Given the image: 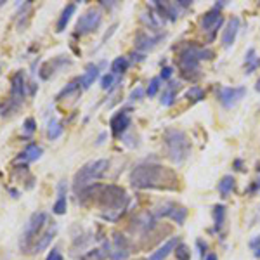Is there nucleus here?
<instances>
[{
  "mask_svg": "<svg viewBox=\"0 0 260 260\" xmlns=\"http://www.w3.org/2000/svg\"><path fill=\"white\" fill-rule=\"evenodd\" d=\"M24 90H26V85H24V75L23 71H18V73L12 77L11 82V101H12V110L19 106L24 99ZM11 110V111H12Z\"/></svg>",
  "mask_w": 260,
  "mask_h": 260,
  "instance_id": "obj_11",
  "label": "nucleus"
},
{
  "mask_svg": "<svg viewBox=\"0 0 260 260\" xmlns=\"http://www.w3.org/2000/svg\"><path fill=\"white\" fill-rule=\"evenodd\" d=\"M179 83L175 82H170L169 85L163 89V94H161V106H172V104L175 103V98H177V90H179Z\"/></svg>",
  "mask_w": 260,
  "mask_h": 260,
  "instance_id": "obj_22",
  "label": "nucleus"
},
{
  "mask_svg": "<svg viewBox=\"0 0 260 260\" xmlns=\"http://www.w3.org/2000/svg\"><path fill=\"white\" fill-rule=\"evenodd\" d=\"M113 83H115V75L113 73H106L103 78H101V89L103 90H111Z\"/></svg>",
  "mask_w": 260,
  "mask_h": 260,
  "instance_id": "obj_35",
  "label": "nucleus"
},
{
  "mask_svg": "<svg viewBox=\"0 0 260 260\" xmlns=\"http://www.w3.org/2000/svg\"><path fill=\"white\" fill-rule=\"evenodd\" d=\"M258 57H257V52H255V49H248V52H246L245 56V73L250 75L253 73L255 70L258 68Z\"/></svg>",
  "mask_w": 260,
  "mask_h": 260,
  "instance_id": "obj_26",
  "label": "nucleus"
},
{
  "mask_svg": "<svg viewBox=\"0 0 260 260\" xmlns=\"http://www.w3.org/2000/svg\"><path fill=\"white\" fill-rule=\"evenodd\" d=\"M172 75H174V70H172L170 66H163L161 73H160V78H163V80H170Z\"/></svg>",
  "mask_w": 260,
  "mask_h": 260,
  "instance_id": "obj_37",
  "label": "nucleus"
},
{
  "mask_svg": "<svg viewBox=\"0 0 260 260\" xmlns=\"http://www.w3.org/2000/svg\"><path fill=\"white\" fill-rule=\"evenodd\" d=\"M75 11H77V6H75V4H68V6H66L64 9H62L59 19H57V24H56V31L61 33V31L66 30V26H68L71 16L75 14Z\"/></svg>",
  "mask_w": 260,
  "mask_h": 260,
  "instance_id": "obj_23",
  "label": "nucleus"
},
{
  "mask_svg": "<svg viewBox=\"0 0 260 260\" xmlns=\"http://www.w3.org/2000/svg\"><path fill=\"white\" fill-rule=\"evenodd\" d=\"M66 208H68V201H66V186H64V182H61L59 192H57V201L54 203L52 212L56 213V215H64Z\"/></svg>",
  "mask_w": 260,
  "mask_h": 260,
  "instance_id": "obj_24",
  "label": "nucleus"
},
{
  "mask_svg": "<svg viewBox=\"0 0 260 260\" xmlns=\"http://www.w3.org/2000/svg\"><path fill=\"white\" fill-rule=\"evenodd\" d=\"M255 90H257V92H260V78H258V80H257V83H255Z\"/></svg>",
  "mask_w": 260,
  "mask_h": 260,
  "instance_id": "obj_44",
  "label": "nucleus"
},
{
  "mask_svg": "<svg viewBox=\"0 0 260 260\" xmlns=\"http://www.w3.org/2000/svg\"><path fill=\"white\" fill-rule=\"evenodd\" d=\"M213 50L207 47H200L196 44H186L179 50L177 56V66L182 75V78L189 82H196L201 77V61H210L213 59Z\"/></svg>",
  "mask_w": 260,
  "mask_h": 260,
  "instance_id": "obj_3",
  "label": "nucleus"
},
{
  "mask_svg": "<svg viewBox=\"0 0 260 260\" xmlns=\"http://www.w3.org/2000/svg\"><path fill=\"white\" fill-rule=\"evenodd\" d=\"M108 167H110V161L108 160H94V161H89L87 165H83L80 170L77 172L73 179V189L75 192H82L85 187L92 186L94 180H98L106 174Z\"/></svg>",
  "mask_w": 260,
  "mask_h": 260,
  "instance_id": "obj_5",
  "label": "nucleus"
},
{
  "mask_svg": "<svg viewBox=\"0 0 260 260\" xmlns=\"http://www.w3.org/2000/svg\"><path fill=\"white\" fill-rule=\"evenodd\" d=\"M201 260H217V255H215V253H212V251H208V253L205 255V257L201 258Z\"/></svg>",
  "mask_w": 260,
  "mask_h": 260,
  "instance_id": "obj_42",
  "label": "nucleus"
},
{
  "mask_svg": "<svg viewBox=\"0 0 260 260\" xmlns=\"http://www.w3.org/2000/svg\"><path fill=\"white\" fill-rule=\"evenodd\" d=\"M62 125L57 121L56 118H52L49 121V127H47V136H49V139H59V137L62 136Z\"/></svg>",
  "mask_w": 260,
  "mask_h": 260,
  "instance_id": "obj_29",
  "label": "nucleus"
},
{
  "mask_svg": "<svg viewBox=\"0 0 260 260\" xmlns=\"http://www.w3.org/2000/svg\"><path fill=\"white\" fill-rule=\"evenodd\" d=\"M42 153H44V149H42L39 144H28L23 153L16 158V161L18 163H31L35 160H39V158L42 156Z\"/></svg>",
  "mask_w": 260,
  "mask_h": 260,
  "instance_id": "obj_17",
  "label": "nucleus"
},
{
  "mask_svg": "<svg viewBox=\"0 0 260 260\" xmlns=\"http://www.w3.org/2000/svg\"><path fill=\"white\" fill-rule=\"evenodd\" d=\"M179 6L182 9H187V7H191V0H179Z\"/></svg>",
  "mask_w": 260,
  "mask_h": 260,
  "instance_id": "obj_41",
  "label": "nucleus"
},
{
  "mask_svg": "<svg viewBox=\"0 0 260 260\" xmlns=\"http://www.w3.org/2000/svg\"><path fill=\"white\" fill-rule=\"evenodd\" d=\"M45 222H47V213L45 212H35L33 215L30 217L28 224L24 225V231H23V236H21V250L28 251V250H33V241L39 238L40 231L44 229Z\"/></svg>",
  "mask_w": 260,
  "mask_h": 260,
  "instance_id": "obj_6",
  "label": "nucleus"
},
{
  "mask_svg": "<svg viewBox=\"0 0 260 260\" xmlns=\"http://www.w3.org/2000/svg\"><path fill=\"white\" fill-rule=\"evenodd\" d=\"M78 201L83 205L92 201V203H95L103 210L104 220L115 222L127 210L130 198L123 187L115 186V184H110V186L94 184V186H89L82 192H78Z\"/></svg>",
  "mask_w": 260,
  "mask_h": 260,
  "instance_id": "obj_1",
  "label": "nucleus"
},
{
  "mask_svg": "<svg viewBox=\"0 0 260 260\" xmlns=\"http://www.w3.org/2000/svg\"><path fill=\"white\" fill-rule=\"evenodd\" d=\"M234 167H236V170H243V161L236 160V161H234Z\"/></svg>",
  "mask_w": 260,
  "mask_h": 260,
  "instance_id": "obj_43",
  "label": "nucleus"
},
{
  "mask_svg": "<svg viewBox=\"0 0 260 260\" xmlns=\"http://www.w3.org/2000/svg\"><path fill=\"white\" fill-rule=\"evenodd\" d=\"M144 94H146V90L142 89V87H137V89L132 90V94H130V101H139V99H142Z\"/></svg>",
  "mask_w": 260,
  "mask_h": 260,
  "instance_id": "obj_36",
  "label": "nucleus"
},
{
  "mask_svg": "<svg viewBox=\"0 0 260 260\" xmlns=\"http://www.w3.org/2000/svg\"><path fill=\"white\" fill-rule=\"evenodd\" d=\"M245 95H246L245 87H219L217 89V99L228 110L236 106Z\"/></svg>",
  "mask_w": 260,
  "mask_h": 260,
  "instance_id": "obj_10",
  "label": "nucleus"
},
{
  "mask_svg": "<svg viewBox=\"0 0 260 260\" xmlns=\"http://www.w3.org/2000/svg\"><path fill=\"white\" fill-rule=\"evenodd\" d=\"M225 222V207L224 205H215L213 207V225H215V231H220L224 228Z\"/></svg>",
  "mask_w": 260,
  "mask_h": 260,
  "instance_id": "obj_27",
  "label": "nucleus"
},
{
  "mask_svg": "<svg viewBox=\"0 0 260 260\" xmlns=\"http://www.w3.org/2000/svg\"><path fill=\"white\" fill-rule=\"evenodd\" d=\"M234 187H236V179H234L233 175H224V177L219 180L217 189H219L222 198H229V194L234 191Z\"/></svg>",
  "mask_w": 260,
  "mask_h": 260,
  "instance_id": "obj_25",
  "label": "nucleus"
},
{
  "mask_svg": "<svg viewBox=\"0 0 260 260\" xmlns=\"http://www.w3.org/2000/svg\"><path fill=\"white\" fill-rule=\"evenodd\" d=\"M201 24V30L205 33H208V40H213L217 35V31H219V28L224 24V18H222V12L220 9H217V7H213L208 12H205L203 18L200 21Z\"/></svg>",
  "mask_w": 260,
  "mask_h": 260,
  "instance_id": "obj_9",
  "label": "nucleus"
},
{
  "mask_svg": "<svg viewBox=\"0 0 260 260\" xmlns=\"http://www.w3.org/2000/svg\"><path fill=\"white\" fill-rule=\"evenodd\" d=\"M57 233V225H50V228L45 231L44 234H42V238H39V241L33 245V253H40V251H44L47 246L50 245V241H52V238L56 236Z\"/></svg>",
  "mask_w": 260,
  "mask_h": 260,
  "instance_id": "obj_20",
  "label": "nucleus"
},
{
  "mask_svg": "<svg viewBox=\"0 0 260 260\" xmlns=\"http://www.w3.org/2000/svg\"><path fill=\"white\" fill-rule=\"evenodd\" d=\"M240 26H241L240 18H231L228 21L224 31H222V45H224L225 49H229L231 45L236 42V37H238V31H240Z\"/></svg>",
  "mask_w": 260,
  "mask_h": 260,
  "instance_id": "obj_14",
  "label": "nucleus"
},
{
  "mask_svg": "<svg viewBox=\"0 0 260 260\" xmlns=\"http://www.w3.org/2000/svg\"><path fill=\"white\" fill-rule=\"evenodd\" d=\"M175 257L177 260H191V250L187 245H184V243H179V246L175 248Z\"/></svg>",
  "mask_w": 260,
  "mask_h": 260,
  "instance_id": "obj_32",
  "label": "nucleus"
},
{
  "mask_svg": "<svg viewBox=\"0 0 260 260\" xmlns=\"http://www.w3.org/2000/svg\"><path fill=\"white\" fill-rule=\"evenodd\" d=\"M98 77H99V66H98V64H94V62L87 64V66H85V73H83L82 77H80V85H82V89H83V90L89 89L92 83L98 80Z\"/></svg>",
  "mask_w": 260,
  "mask_h": 260,
  "instance_id": "obj_19",
  "label": "nucleus"
},
{
  "mask_svg": "<svg viewBox=\"0 0 260 260\" xmlns=\"http://www.w3.org/2000/svg\"><path fill=\"white\" fill-rule=\"evenodd\" d=\"M110 127H111L113 137H120L121 134L130 127V111L121 110L118 113H115L110 120Z\"/></svg>",
  "mask_w": 260,
  "mask_h": 260,
  "instance_id": "obj_12",
  "label": "nucleus"
},
{
  "mask_svg": "<svg viewBox=\"0 0 260 260\" xmlns=\"http://www.w3.org/2000/svg\"><path fill=\"white\" fill-rule=\"evenodd\" d=\"M179 243H180L179 238H175V236L170 238V240H167L156 251H153L148 260H165L172 251H175V248L179 246Z\"/></svg>",
  "mask_w": 260,
  "mask_h": 260,
  "instance_id": "obj_15",
  "label": "nucleus"
},
{
  "mask_svg": "<svg viewBox=\"0 0 260 260\" xmlns=\"http://www.w3.org/2000/svg\"><path fill=\"white\" fill-rule=\"evenodd\" d=\"M160 83H161V78H160V77L151 78V82H149L148 89H146V94H148L149 98H154V95L158 94V90H160Z\"/></svg>",
  "mask_w": 260,
  "mask_h": 260,
  "instance_id": "obj_33",
  "label": "nucleus"
},
{
  "mask_svg": "<svg viewBox=\"0 0 260 260\" xmlns=\"http://www.w3.org/2000/svg\"><path fill=\"white\" fill-rule=\"evenodd\" d=\"M257 170L260 172V163H258V165H257Z\"/></svg>",
  "mask_w": 260,
  "mask_h": 260,
  "instance_id": "obj_45",
  "label": "nucleus"
},
{
  "mask_svg": "<svg viewBox=\"0 0 260 260\" xmlns=\"http://www.w3.org/2000/svg\"><path fill=\"white\" fill-rule=\"evenodd\" d=\"M37 130V123H35V118H26L23 123V136L24 137H30L35 134Z\"/></svg>",
  "mask_w": 260,
  "mask_h": 260,
  "instance_id": "obj_34",
  "label": "nucleus"
},
{
  "mask_svg": "<svg viewBox=\"0 0 260 260\" xmlns=\"http://www.w3.org/2000/svg\"><path fill=\"white\" fill-rule=\"evenodd\" d=\"M158 217H167V219L177 222L179 225H182L187 219V208L182 205L175 203V201H163L160 207L156 208Z\"/></svg>",
  "mask_w": 260,
  "mask_h": 260,
  "instance_id": "obj_7",
  "label": "nucleus"
},
{
  "mask_svg": "<svg viewBox=\"0 0 260 260\" xmlns=\"http://www.w3.org/2000/svg\"><path fill=\"white\" fill-rule=\"evenodd\" d=\"M101 21H103V12L99 9H89L87 12H83L77 23V35H87V33H92L99 28Z\"/></svg>",
  "mask_w": 260,
  "mask_h": 260,
  "instance_id": "obj_8",
  "label": "nucleus"
},
{
  "mask_svg": "<svg viewBox=\"0 0 260 260\" xmlns=\"http://www.w3.org/2000/svg\"><path fill=\"white\" fill-rule=\"evenodd\" d=\"M80 90V78H75L73 82H70L68 85L64 87V89H62L59 94H57V101H61L62 98H68V95H71L73 94V92H78Z\"/></svg>",
  "mask_w": 260,
  "mask_h": 260,
  "instance_id": "obj_30",
  "label": "nucleus"
},
{
  "mask_svg": "<svg viewBox=\"0 0 260 260\" xmlns=\"http://www.w3.org/2000/svg\"><path fill=\"white\" fill-rule=\"evenodd\" d=\"M196 246H198V250H200V253H201V258H203L205 255L208 253V245L203 240H198V241H196Z\"/></svg>",
  "mask_w": 260,
  "mask_h": 260,
  "instance_id": "obj_39",
  "label": "nucleus"
},
{
  "mask_svg": "<svg viewBox=\"0 0 260 260\" xmlns=\"http://www.w3.org/2000/svg\"><path fill=\"white\" fill-rule=\"evenodd\" d=\"M141 21L149 28L151 31H160L163 19L156 14V11H154L153 7H148V12H142ZM163 23H165V21H163Z\"/></svg>",
  "mask_w": 260,
  "mask_h": 260,
  "instance_id": "obj_18",
  "label": "nucleus"
},
{
  "mask_svg": "<svg viewBox=\"0 0 260 260\" xmlns=\"http://www.w3.org/2000/svg\"><path fill=\"white\" fill-rule=\"evenodd\" d=\"M110 255H111L113 260H125L130 255L128 241L123 234H120V233L113 234V250H111Z\"/></svg>",
  "mask_w": 260,
  "mask_h": 260,
  "instance_id": "obj_13",
  "label": "nucleus"
},
{
  "mask_svg": "<svg viewBox=\"0 0 260 260\" xmlns=\"http://www.w3.org/2000/svg\"><path fill=\"white\" fill-rule=\"evenodd\" d=\"M110 253H111V250H110V243L104 241L101 248H94V250L85 251V253H83L82 257H80V260H104V258H106Z\"/></svg>",
  "mask_w": 260,
  "mask_h": 260,
  "instance_id": "obj_21",
  "label": "nucleus"
},
{
  "mask_svg": "<svg viewBox=\"0 0 260 260\" xmlns=\"http://www.w3.org/2000/svg\"><path fill=\"white\" fill-rule=\"evenodd\" d=\"M186 95L191 103H200L201 99H205V90L201 89L200 85H192L191 89L186 92Z\"/></svg>",
  "mask_w": 260,
  "mask_h": 260,
  "instance_id": "obj_31",
  "label": "nucleus"
},
{
  "mask_svg": "<svg viewBox=\"0 0 260 260\" xmlns=\"http://www.w3.org/2000/svg\"><path fill=\"white\" fill-rule=\"evenodd\" d=\"M161 39H165V35L151 37L146 31H141V33H137V37H136V49H139V50H142V52H146V50L153 49Z\"/></svg>",
  "mask_w": 260,
  "mask_h": 260,
  "instance_id": "obj_16",
  "label": "nucleus"
},
{
  "mask_svg": "<svg viewBox=\"0 0 260 260\" xmlns=\"http://www.w3.org/2000/svg\"><path fill=\"white\" fill-rule=\"evenodd\" d=\"M127 70H128V59H127V57L120 56V57H116V59L111 62V73L113 75H123Z\"/></svg>",
  "mask_w": 260,
  "mask_h": 260,
  "instance_id": "obj_28",
  "label": "nucleus"
},
{
  "mask_svg": "<svg viewBox=\"0 0 260 260\" xmlns=\"http://www.w3.org/2000/svg\"><path fill=\"white\" fill-rule=\"evenodd\" d=\"M257 184H258V189H260V182H257Z\"/></svg>",
  "mask_w": 260,
  "mask_h": 260,
  "instance_id": "obj_46",
  "label": "nucleus"
},
{
  "mask_svg": "<svg viewBox=\"0 0 260 260\" xmlns=\"http://www.w3.org/2000/svg\"><path fill=\"white\" fill-rule=\"evenodd\" d=\"M163 144L169 160L175 165H182L191 156V141L184 130L169 127L163 132Z\"/></svg>",
  "mask_w": 260,
  "mask_h": 260,
  "instance_id": "obj_4",
  "label": "nucleus"
},
{
  "mask_svg": "<svg viewBox=\"0 0 260 260\" xmlns=\"http://www.w3.org/2000/svg\"><path fill=\"white\" fill-rule=\"evenodd\" d=\"M130 184L136 189L177 191L179 175L175 170L158 163H141L130 172Z\"/></svg>",
  "mask_w": 260,
  "mask_h": 260,
  "instance_id": "obj_2",
  "label": "nucleus"
},
{
  "mask_svg": "<svg viewBox=\"0 0 260 260\" xmlns=\"http://www.w3.org/2000/svg\"><path fill=\"white\" fill-rule=\"evenodd\" d=\"M45 260H64V258H62V255H61L59 248H52V250H50V253L47 255V258H45Z\"/></svg>",
  "mask_w": 260,
  "mask_h": 260,
  "instance_id": "obj_38",
  "label": "nucleus"
},
{
  "mask_svg": "<svg viewBox=\"0 0 260 260\" xmlns=\"http://www.w3.org/2000/svg\"><path fill=\"white\" fill-rule=\"evenodd\" d=\"M250 248L253 250V251H258L260 250V236L253 238V240L250 241Z\"/></svg>",
  "mask_w": 260,
  "mask_h": 260,
  "instance_id": "obj_40",
  "label": "nucleus"
}]
</instances>
